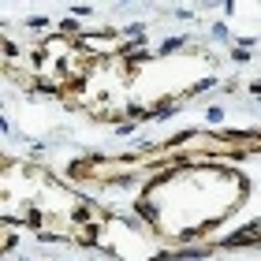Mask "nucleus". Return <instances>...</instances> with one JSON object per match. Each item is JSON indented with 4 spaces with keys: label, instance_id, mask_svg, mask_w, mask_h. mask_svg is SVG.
Here are the masks:
<instances>
[{
    "label": "nucleus",
    "instance_id": "obj_7",
    "mask_svg": "<svg viewBox=\"0 0 261 261\" xmlns=\"http://www.w3.org/2000/svg\"><path fill=\"white\" fill-rule=\"evenodd\" d=\"M231 60L235 64H246V60H250V49H243V45L235 49V45H231Z\"/></svg>",
    "mask_w": 261,
    "mask_h": 261
},
{
    "label": "nucleus",
    "instance_id": "obj_11",
    "mask_svg": "<svg viewBox=\"0 0 261 261\" xmlns=\"http://www.w3.org/2000/svg\"><path fill=\"white\" fill-rule=\"evenodd\" d=\"M60 30H64V34H75V30H79V22H75V19H64V22H60Z\"/></svg>",
    "mask_w": 261,
    "mask_h": 261
},
{
    "label": "nucleus",
    "instance_id": "obj_8",
    "mask_svg": "<svg viewBox=\"0 0 261 261\" xmlns=\"http://www.w3.org/2000/svg\"><path fill=\"white\" fill-rule=\"evenodd\" d=\"M205 120H209V123H220V120H224V109H220V105H213V109H205Z\"/></svg>",
    "mask_w": 261,
    "mask_h": 261
},
{
    "label": "nucleus",
    "instance_id": "obj_5",
    "mask_svg": "<svg viewBox=\"0 0 261 261\" xmlns=\"http://www.w3.org/2000/svg\"><path fill=\"white\" fill-rule=\"evenodd\" d=\"M22 224H27V228H41V224H45V217H41V209H30L27 217H22Z\"/></svg>",
    "mask_w": 261,
    "mask_h": 261
},
{
    "label": "nucleus",
    "instance_id": "obj_10",
    "mask_svg": "<svg viewBox=\"0 0 261 261\" xmlns=\"http://www.w3.org/2000/svg\"><path fill=\"white\" fill-rule=\"evenodd\" d=\"M213 86H217V79H205V82H198V86H194L191 93H201V90H213Z\"/></svg>",
    "mask_w": 261,
    "mask_h": 261
},
{
    "label": "nucleus",
    "instance_id": "obj_13",
    "mask_svg": "<svg viewBox=\"0 0 261 261\" xmlns=\"http://www.w3.org/2000/svg\"><path fill=\"white\" fill-rule=\"evenodd\" d=\"M120 4H130V0H120Z\"/></svg>",
    "mask_w": 261,
    "mask_h": 261
},
{
    "label": "nucleus",
    "instance_id": "obj_2",
    "mask_svg": "<svg viewBox=\"0 0 261 261\" xmlns=\"http://www.w3.org/2000/svg\"><path fill=\"white\" fill-rule=\"evenodd\" d=\"M175 109H179V101H172V97H164L161 105H157V109H153L149 116H157V120H164V116H172Z\"/></svg>",
    "mask_w": 261,
    "mask_h": 261
},
{
    "label": "nucleus",
    "instance_id": "obj_9",
    "mask_svg": "<svg viewBox=\"0 0 261 261\" xmlns=\"http://www.w3.org/2000/svg\"><path fill=\"white\" fill-rule=\"evenodd\" d=\"M27 27H30V30H45V27H49V19H41V15H38V19H27Z\"/></svg>",
    "mask_w": 261,
    "mask_h": 261
},
{
    "label": "nucleus",
    "instance_id": "obj_12",
    "mask_svg": "<svg viewBox=\"0 0 261 261\" xmlns=\"http://www.w3.org/2000/svg\"><path fill=\"white\" fill-rule=\"evenodd\" d=\"M130 130H135V120H123L120 127H116V135H130Z\"/></svg>",
    "mask_w": 261,
    "mask_h": 261
},
{
    "label": "nucleus",
    "instance_id": "obj_3",
    "mask_svg": "<svg viewBox=\"0 0 261 261\" xmlns=\"http://www.w3.org/2000/svg\"><path fill=\"white\" fill-rule=\"evenodd\" d=\"M123 38L127 41H146V27H142V22H130V27L123 30Z\"/></svg>",
    "mask_w": 261,
    "mask_h": 261
},
{
    "label": "nucleus",
    "instance_id": "obj_6",
    "mask_svg": "<svg viewBox=\"0 0 261 261\" xmlns=\"http://www.w3.org/2000/svg\"><path fill=\"white\" fill-rule=\"evenodd\" d=\"M187 45V38H164L161 41V53H175V49H183Z\"/></svg>",
    "mask_w": 261,
    "mask_h": 261
},
{
    "label": "nucleus",
    "instance_id": "obj_4",
    "mask_svg": "<svg viewBox=\"0 0 261 261\" xmlns=\"http://www.w3.org/2000/svg\"><path fill=\"white\" fill-rule=\"evenodd\" d=\"M209 38L217 41V45H228V41H231V34H228V27H224V22H217V27L209 30Z\"/></svg>",
    "mask_w": 261,
    "mask_h": 261
},
{
    "label": "nucleus",
    "instance_id": "obj_1",
    "mask_svg": "<svg viewBox=\"0 0 261 261\" xmlns=\"http://www.w3.org/2000/svg\"><path fill=\"white\" fill-rule=\"evenodd\" d=\"M138 213H142V220H146L149 228H157V205H153V198H142L138 201Z\"/></svg>",
    "mask_w": 261,
    "mask_h": 261
}]
</instances>
